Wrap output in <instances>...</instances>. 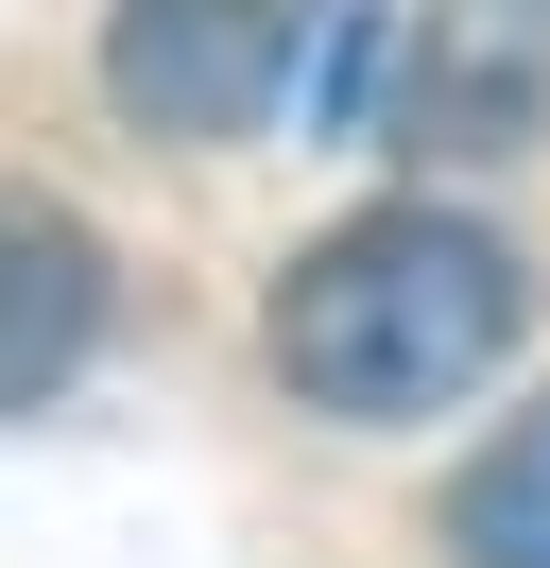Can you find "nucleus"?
Masks as SVG:
<instances>
[{
	"label": "nucleus",
	"instance_id": "nucleus-2",
	"mask_svg": "<svg viewBox=\"0 0 550 568\" xmlns=\"http://www.w3.org/2000/svg\"><path fill=\"white\" fill-rule=\"evenodd\" d=\"M309 18L327 0H121L103 18V104L138 139H241L309 70Z\"/></svg>",
	"mask_w": 550,
	"mask_h": 568
},
{
	"label": "nucleus",
	"instance_id": "nucleus-3",
	"mask_svg": "<svg viewBox=\"0 0 550 568\" xmlns=\"http://www.w3.org/2000/svg\"><path fill=\"white\" fill-rule=\"evenodd\" d=\"M103 345V242L52 207V190H0V414L69 396Z\"/></svg>",
	"mask_w": 550,
	"mask_h": 568
},
{
	"label": "nucleus",
	"instance_id": "nucleus-1",
	"mask_svg": "<svg viewBox=\"0 0 550 568\" xmlns=\"http://www.w3.org/2000/svg\"><path fill=\"white\" fill-rule=\"evenodd\" d=\"M258 345H275V379H293L309 414H344V430L447 414V396H481L516 362V242L465 224V207H430V190L344 207L327 242L275 258Z\"/></svg>",
	"mask_w": 550,
	"mask_h": 568
},
{
	"label": "nucleus",
	"instance_id": "nucleus-4",
	"mask_svg": "<svg viewBox=\"0 0 550 568\" xmlns=\"http://www.w3.org/2000/svg\"><path fill=\"white\" fill-rule=\"evenodd\" d=\"M447 551L465 568H550V414H516L499 448L447 483Z\"/></svg>",
	"mask_w": 550,
	"mask_h": 568
}]
</instances>
